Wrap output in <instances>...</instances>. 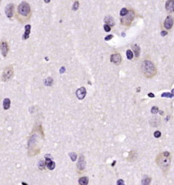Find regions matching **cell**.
I'll use <instances>...</instances> for the list:
<instances>
[{"instance_id": "obj_1", "label": "cell", "mask_w": 174, "mask_h": 185, "mask_svg": "<svg viewBox=\"0 0 174 185\" xmlns=\"http://www.w3.org/2000/svg\"><path fill=\"white\" fill-rule=\"evenodd\" d=\"M32 16V12L30 4L26 2H21L15 13V17L20 23H25L28 22Z\"/></svg>"}, {"instance_id": "obj_2", "label": "cell", "mask_w": 174, "mask_h": 185, "mask_svg": "<svg viewBox=\"0 0 174 185\" xmlns=\"http://www.w3.org/2000/svg\"><path fill=\"white\" fill-rule=\"evenodd\" d=\"M141 72L147 78L154 77L157 72V67L155 64L149 59H145L141 64Z\"/></svg>"}, {"instance_id": "obj_3", "label": "cell", "mask_w": 174, "mask_h": 185, "mask_svg": "<svg viewBox=\"0 0 174 185\" xmlns=\"http://www.w3.org/2000/svg\"><path fill=\"white\" fill-rule=\"evenodd\" d=\"M171 156L170 153L168 151H165L158 154L156 157V163L157 166L163 170V172L168 171L170 166Z\"/></svg>"}, {"instance_id": "obj_4", "label": "cell", "mask_w": 174, "mask_h": 185, "mask_svg": "<svg viewBox=\"0 0 174 185\" xmlns=\"http://www.w3.org/2000/svg\"><path fill=\"white\" fill-rule=\"evenodd\" d=\"M135 17V12L133 10V9H129V13L127 14L126 16L121 17V22L123 25H125V26H130L131 24L132 23Z\"/></svg>"}, {"instance_id": "obj_5", "label": "cell", "mask_w": 174, "mask_h": 185, "mask_svg": "<svg viewBox=\"0 0 174 185\" xmlns=\"http://www.w3.org/2000/svg\"><path fill=\"white\" fill-rule=\"evenodd\" d=\"M14 75V69L12 65H9L2 72V80L3 82H7L9 80H11Z\"/></svg>"}, {"instance_id": "obj_6", "label": "cell", "mask_w": 174, "mask_h": 185, "mask_svg": "<svg viewBox=\"0 0 174 185\" xmlns=\"http://www.w3.org/2000/svg\"><path fill=\"white\" fill-rule=\"evenodd\" d=\"M5 14L7 15V17L10 19L13 17L14 13H15V4L12 3L8 4L6 7H5Z\"/></svg>"}, {"instance_id": "obj_7", "label": "cell", "mask_w": 174, "mask_h": 185, "mask_svg": "<svg viewBox=\"0 0 174 185\" xmlns=\"http://www.w3.org/2000/svg\"><path fill=\"white\" fill-rule=\"evenodd\" d=\"M0 51L4 57H6L9 51V46L6 41H2L0 42Z\"/></svg>"}, {"instance_id": "obj_8", "label": "cell", "mask_w": 174, "mask_h": 185, "mask_svg": "<svg viewBox=\"0 0 174 185\" xmlns=\"http://www.w3.org/2000/svg\"><path fill=\"white\" fill-rule=\"evenodd\" d=\"M174 23V19L173 17L170 15H168L164 21V27L166 30H170L173 25Z\"/></svg>"}, {"instance_id": "obj_9", "label": "cell", "mask_w": 174, "mask_h": 185, "mask_svg": "<svg viewBox=\"0 0 174 185\" xmlns=\"http://www.w3.org/2000/svg\"><path fill=\"white\" fill-rule=\"evenodd\" d=\"M111 62L114 63L115 64H120L121 62V56L119 53L113 54L111 56Z\"/></svg>"}, {"instance_id": "obj_10", "label": "cell", "mask_w": 174, "mask_h": 185, "mask_svg": "<svg viewBox=\"0 0 174 185\" xmlns=\"http://www.w3.org/2000/svg\"><path fill=\"white\" fill-rule=\"evenodd\" d=\"M87 94V91L85 87H81L76 91V96L79 100H83L85 98Z\"/></svg>"}, {"instance_id": "obj_11", "label": "cell", "mask_w": 174, "mask_h": 185, "mask_svg": "<svg viewBox=\"0 0 174 185\" xmlns=\"http://www.w3.org/2000/svg\"><path fill=\"white\" fill-rule=\"evenodd\" d=\"M166 9L168 13H174V1L173 0H168L166 3Z\"/></svg>"}, {"instance_id": "obj_12", "label": "cell", "mask_w": 174, "mask_h": 185, "mask_svg": "<svg viewBox=\"0 0 174 185\" xmlns=\"http://www.w3.org/2000/svg\"><path fill=\"white\" fill-rule=\"evenodd\" d=\"M45 162H46V166H47V168L49 169V170H54L55 166H56V164L50 158H48L47 156H46V160H45Z\"/></svg>"}, {"instance_id": "obj_13", "label": "cell", "mask_w": 174, "mask_h": 185, "mask_svg": "<svg viewBox=\"0 0 174 185\" xmlns=\"http://www.w3.org/2000/svg\"><path fill=\"white\" fill-rule=\"evenodd\" d=\"M77 168L79 170H83L85 168V157L84 156L81 155L79 156L78 163H77Z\"/></svg>"}, {"instance_id": "obj_14", "label": "cell", "mask_w": 174, "mask_h": 185, "mask_svg": "<svg viewBox=\"0 0 174 185\" xmlns=\"http://www.w3.org/2000/svg\"><path fill=\"white\" fill-rule=\"evenodd\" d=\"M104 22H105L106 25L110 27H113L115 25V20L111 16H106L105 19H104Z\"/></svg>"}, {"instance_id": "obj_15", "label": "cell", "mask_w": 174, "mask_h": 185, "mask_svg": "<svg viewBox=\"0 0 174 185\" xmlns=\"http://www.w3.org/2000/svg\"><path fill=\"white\" fill-rule=\"evenodd\" d=\"M30 30H31V25H26L25 26V33L22 36V39L23 40H27L29 38L30 33Z\"/></svg>"}, {"instance_id": "obj_16", "label": "cell", "mask_w": 174, "mask_h": 185, "mask_svg": "<svg viewBox=\"0 0 174 185\" xmlns=\"http://www.w3.org/2000/svg\"><path fill=\"white\" fill-rule=\"evenodd\" d=\"M132 50H133V51L135 54V56L137 58H138L140 55V47L137 44H134V45L132 46Z\"/></svg>"}, {"instance_id": "obj_17", "label": "cell", "mask_w": 174, "mask_h": 185, "mask_svg": "<svg viewBox=\"0 0 174 185\" xmlns=\"http://www.w3.org/2000/svg\"><path fill=\"white\" fill-rule=\"evenodd\" d=\"M10 104H11V101L9 100V98H4V100L3 101V108L4 110H8L10 107Z\"/></svg>"}, {"instance_id": "obj_18", "label": "cell", "mask_w": 174, "mask_h": 185, "mask_svg": "<svg viewBox=\"0 0 174 185\" xmlns=\"http://www.w3.org/2000/svg\"><path fill=\"white\" fill-rule=\"evenodd\" d=\"M78 182L80 185H87L88 182H89V179L87 177H81V178H79Z\"/></svg>"}, {"instance_id": "obj_19", "label": "cell", "mask_w": 174, "mask_h": 185, "mask_svg": "<svg viewBox=\"0 0 174 185\" xmlns=\"http://www.w3.org/2000/svg\"><path fill=\"white\" fill-rule=\"evenodd\" d=\"M150 182H151V178L145 177L142 180V185H149Z\"/></svg>"}, {"instance_id": "obj_20", "label": "cell", "mask_w": 174, "mask_h": 185, "mask_svg": "<svg viewBox=\"0 0 174 185\" xmlns=\"http://www.w3.org/2000/svg\"><path fill=\"white\" fill-rule=\"evenodd\" d=\"M133 56H134V55H133V52H132L131 50L128 49V50L126 51V56H127V59H129V60L132 59Z\"/></svg>"}, {"instance_id": "obj_21", "label": "cell", "mask_w": 174, "mask_h": 185, "mask_svg": "<svg viewBox=\"0 0 174 185\" xmlns=\"http://www.w3.org/2000/svg\"><path fill=\"white\" fill-rule=\"evenodd\" d=\"M128 13H129L128 9H127L126 8H123V9H121V10L120 12V15L122 16V17H124L128 14Z\"/></svg>"}, {"instance_id": "obj_22", "label": "cell", "mask_w": 174, "mask_h": 185, "mask_svg": "<svg viewBox=\"0 0 174 185\" xmlns=\"http://www.w3.org/2000/svg\"><path fill=\"white\" fill-rule=\"evenodd\" d=\"M69 155V156H70V158H71V159H72V161H75V160H76L77 156V154H76L75 153L72 152V153H70Z\"/></svg>"}, {"instance_id": "obj_23", "label": "cell", "mask_w": 174, "mask_h": 185, "mask_svg": "<svg viewBox=\"0 0 174 185\" xmlns=\"http://www.w3.org/2000/svg\"><path fill=\"white\" fill-rule=\"evenodd\" d=\"M173 96L172 95L171 92H164V93H163L161 95V97H167V98H171Z\"/></svg>"}, {"instance_id": "obj_24", "label": "cell", "mask_w": 174, "mask_h": 185, "mask_svg": "<svg viewBox=\"0 0 174 185\" xmlns=\"http://www.w3.org/2000/svg\"><path fill=\"white\" fill-rule=\"evenodd\" d=\"M79 2L76 1L74 4H73V7H72V10L74 11H77L78 9H79Z\"/></svg>"}, {"instance_id": "obj_25", "label": "cell", "mask_w": 174, "mask_h": 185, "mask_svg": "<svg viewBox=\"0 0 174 185\" xmlns=\"http://www.w3.org/2000/svg\"><path fill=\"white\" fill-rule=\"evenodd\" d=\"M45 166H46V162H43V161H42V160H41V161L39 162L38 166H39V168H40L43 169V168L45 167Z\"/></svg>"}, {"instance_id": "obj_26", "label": "cell", "mask_w": 174, "mask_h": 185, "mask_svg": "<svg viewBox=\"0 0 174 185\" xmlns=\"http://www.w3.org/2000/svg\"><path fill=\"white\" fill-rule=\"evenodd\" d=\"M159 111V109L157 106H153L151 109V112L153 114H157Z\"/></svg>"}, {"instance_id": "obj_27", "label": "cell", "mask_w": 174, "mask_h": 185, "mask_svg": "<svg viewBox=\"0 0 174 185\" xmlns=\"http://www.w3.org/2000/svg\"><path fill=\"white\" fill-rule=\"evenodd\" d=\"M161 136V132L160 131H155L154 133V137L155 138H159Z\"/></svg>"}, {"instance_id": "obj_28", "label": "cell", "mask_w": 174, "mask_h": 185, "mask_svg": "<svg viewBox=\"0 0 174 185\" xmlns=\"http://www.w3.org/2000/svg\"><path fill=\"white\" fill-rule=\"evenodd\" d=\"M103 28H104V30H105L106 32H109V31H111V27L108 26V25H106V24L104 25Z\"/></svg>"}, {"instance_id": "obj_29", "label": "cell", "mask_w": 174, "mask_h": 185, "mask_svg": "<svg viewBox=\"0 0 174 185\" xmlns=\"http://www.w3.org/2000/svg\"><path fill=\"white\" fill-rule=\"evenodd\" d=\"M113 38V35H108L106 37H105V41H110L111 38Z\"/></svg>"}, {"instance_id": "obj_30", "label": "cell", "mask_w": 174, "mask_h": 185, "mask_svg": "<svg viewBox=\"0 0 174 185\" xmlns=\"http://www.w3.org/2000/svg\"><path fill=\"white\" fill-rule=\"evenodd\" d=\"M117 185H124V182L122 179H119L117 181Z\"/></svg>"}, {"instance_id": "obj_31", "label": "cell", "mask_w": 174, "mask_h": 185, "mask_svg": "<svg viewBox=\"0 0 174 185\" xmlns=\"http://www.w3.org/2000/svg\"><path fill=\"white\" fill-rule=\"evenodd\" d=\"M167 33H167V31H164V30H163V31L161 32V35H162V36H166V35H167Z\"/></svg>"}, {"instance_id": "obj_32", "label": "cell", "mask_w": 174, "mask_h": 185, "mask_svg": "<svg viewBox=\"0 0 174 185\" xmlns=\"http://www.w3.org/2000/svg\"><path fill=\"white\" fill-rule=\"evenodd\" d=\"M148 96H149V97H152V98H153V97H155V95H154L153 93H149V94H148Z\"/></svg>"}, {"instance_id": "obj_33", "label": "cell", "mask_w": 174, "mask_h": 185, "mask_svg": "<svg viewBox=\"0 0 174 185\" xmlns=\"http://www.w3.org/2000/svg\"><path fill=\"white\" fill-rule=\"evenodd\" d=\"M64 72V67H62L61 70H60V73H63Z\"/></svg>"}, {"instance_id": "obj_34", "label": "cell", "mask_w": 174, "mask_h": 185, "mask_svg": "<svg viewBox=\"0 0 174 185\" xmlns=\"http://www.w3.org/2000/svg\"><path fill=\"white\" fill-rule=\"evenodd\" d=\"M171 93H172V95H173V96H174V89H173V90H172V92H171Z\"/></svg>"}, {"instance_id": "obj_35", "label": "cell", "mask_w": 174, "mask_h": 185, "mask_svg": "<svg viewBox=\"0 0 174 185\" xmlns=\"http://www.w3.org/2000/svg\"><path fill=\"white\" fill-rule=\"evenodd\" d=\"M22 185H28V184H27L25 183V182H22Z\"/></svg>"}]
</instances>
